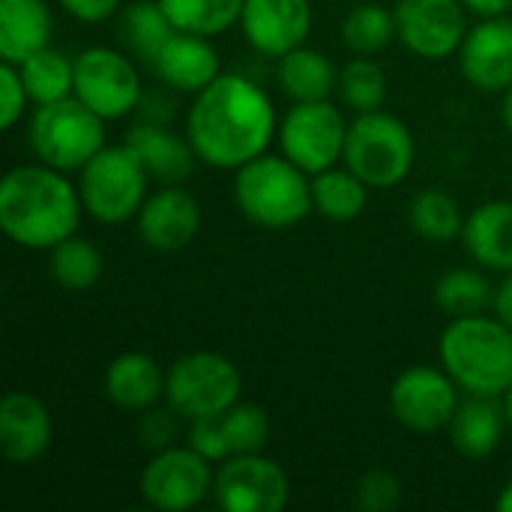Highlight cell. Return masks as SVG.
<instances>
[{"label": "cell", "instance_id": "cell-1", "mask_svg": "<svg viewBox=\"0 0 512 512\" xmlns=\"http://www.w3.org/2000/svg\"><path fill=\"white\" fill-rule=\"evenodd\" d=\"M279 132L273 99L255 81L222 72L213 84L195 93L186 114V138L201 162L237 171L267 153Z\"/></svg>", "mask_w": 512, "mask_h": 512}, {"label": "cell", "instance_id": "cell-2", "mask_svg": "<svg viewBox=\"0 0 512 512\" xmlns=\"http://www.w3.org/2000/svg\"><path fill=\"white\" fill-rule=\"evenodd\" d=\"M78 183L42 162L15 165L0 183V228L24 249H54L81 222Z\"/></svg>", "mask_w": 512, "mask_h": 512}, {"label": "cell", "instance_id": "cell-3", "mask_svg": "<svg viewBox=\"0 0 512 512\" xmlns=\"http://www.w3.org/2000/svg\"><path fill=\"white\" fill-rule=\"evenodd\" d=\"M438 357L468 396L501 399L512 387V327L498 315L453 318L441 333Z\"/></svg>", "mask_w": 512, "mask_h": 512}, {"label": "cell", "instance_id": "cell-4", "mask_svg": "<svg viewBox=\"0 0 512 512\" xmlns=\"http://www.w3.org/2000/svg\"><path fill=\"white\" fill-rule=\"evenodd\" d=\"M237 210L258 228H294L312 213V177L285 153H261L234 171Z\"/></svg>", "mask_w": 512, "mask_h": 512}, {"label": "cell", "instance_id": "cell-5", "mask_svg": "<svg viewBox=\"0 0 512 512\" xmlns=\"http://www.w3.org/2000/svg\"><path fill=\"white\" fill-rule=\"evenodd\" d=\"M342 162L369 189H396L408 180L417 162V144L405 120L378 108L357 114L348 123Z\"/></svg>", "mask_w": 512, "mask_h": 512}, {"label": "cell", "instance_id": "cell-6", "mask_svg": "<svg viewBox=\"0 0 512 512\" xmlns=\"http://www.w3.org/2000/svg\"><path fill=\"white\" fill-rule=\"evenodd\" d=\"M27 141L36 162L63 174L81 171L105 147V120L72 93L66 99L36 105Z\"/></svg>", "mask_w": 512, "mask_h": 512}, {"label": "cell", "instance_id": "cell-7", "mask_svg": "<svg viewBox=\"0 0 512 512\" xmlns=\"http://www.w3.org/2000/svg\"><path fill=\"white\" fill-rule=\"evenodd\" d=\"M147 180L150 174L126 144H105L78 171V195L84 213L102 225H120L135 219L141 204L147 201Z\"/></svg>", "mask_w": 512, "mask_h": 512}, {"label": "cell", "instance_id": "cell-8", "mask_svg": "<svg viewBox=\"0 0 512 512\" xmlns=\"http://www.w3.org/2000/svg\"><path fill=\"white\" fill-rule=\"evenodd\" d=\"M243 375L234 360L216 351H192L171 363L165 378V399L177 417L201 420L225 414L240 402Z\"/></svg>", "mask_w": 512, "mask_h": 512}, {"label": "cell", "instance_id": "cell-9", "mask_svg": "<svg viewBox=\"0 0 512 512\" xmlns=\"http://www.w3.org/2000/svg\"><path fill=\"white\" fill-rule=\"evenodd\" d=\"M279 147L309 177L333 168L345 156L348 120L330 99L294 102L279 120Z\"/></svg>", "mask_w": 512, "mask_h": 512}, {"label": "cell", "instance_id": "cell-10", "mask_svg": "<svg viewBox=\"0 0 512 512\" xmlns=\"http://www.w3.org/2000/svg\"><path fill=\"white\" fill-rule=\"evenodd\" d=\"M90 111L102 120H120L132 114L141 99V75L135 63L108 45L84 48L75 57V90H72Z\"/></svg>", "mask_w": 512, "mask_h": 512}, {"label": "cell", "instance_id": "cell-11", "mask_svg": "<svg viewBox=\"0 0 512 512\" xmlns=\"http://www.w3.org/2000/svg\"><path fill=\"white\" fill-rule=\"evenodd\" d=\"M216 471L201 453L186 447H165L150 456L141 471L138 489L153 510L183 512L198 507L207 495H213Z\"/></svg>", "mask_w": 512, "mask_h": 512}, {"label": "cell", "instance_id": "cell-12", "mask_svg": "<svg viewBox=\"0 0 512 512\" xmlns=\"http://www.w3.org/2000/svg\"><path fill=\"white\" fill-rule=\"evenodd\" d=\"M213 498L225 512H279L291 501V480L276 459L243 453L219 462Z\"/></svg>", "mask_w": 512, "mask_h": 512}, {"label": "cell", "instance_id": "cell-13", "mask_svg": "<svg viewBox=\"0 0 512 512\" xmlns=\"http://www.w3.org/2000/svg\"><path fill=\"white\" fill-rule=\"evenodd\" d=\"M459 405V384L444 366H408L390 387V411L396 423L420 435L447 429Z\"/></svg>", "mask_w": 512, "mask_h": 512}, {"label": "cell", "instance_id": "cell-14", "mask_svg": "<svg viewBox=\"0 0 512 512\" xmlns=\"http://www.w3.org/2000/svg\"><path fill=\"white\" fill-rule=\"evenodd\" d=\"M399 42L426 60L453 57L468 33L462 0H399L393 6Z\"/></svg>", "mask_w": 512, "mask_h": 512}, {"label": "cell", "instance_id": "cell-15", "mask_svg": "<svg viewBox=\"0 0 512 512\" xmlns=\"http://www.w3.org/2000/svg\"><path fill=\"white\" fill-rule=\"evenodd\" d=\"M141 240L162 255L186 249L201 231V204L198 198L183 189V183H165L159 192L147 195L138 216Z\"/></svg>", "mask_w": 512, "mask_h": 512}, {"label": "cell", "instance_id": "cell-16", "mask_svg": "<svg viewBox=\"0 0 512 512\" xmlns=\"http://www.w3.org/2000/svg\"><path fill=\"white\" fill-rule=\"evenodd\" d=\"M240 30L258 54L279 60L306 42L312 30V6L309 0H246Z\"/></svg>", "mask_w": 512, "mask_h": 512}, {"label": "cell", "instance_id": "cell-17", "mask_svg": "<svg viewBox=\"0 0 512 512\" xmlns=\"http://www.w3.org/2000/svg\"><path fill=\"white\" fill-rule=\"evenodd\" d=\"M462 75L486 93H504L512 87V18H480L468 27L459 48Z\"/></svg>", "mask_w": 512, "mask_h": 512}, {"label": "cell", "instance_id": "cell-18", "mask_svg": "<svg viewBox=\"0 0 512 512\" xmlns=\"http://www.w3.org/2000/svg\"><path fill=\"white\" fill-rule=\"evenodd\" d=\"M54 438V420L48 405L24 390H12L0 402V450L12 465H30L42 459Z\"/></svg>", "mask_w": 512, "mask_h": 512}, {"label": "cell", "instance_id": "cell-19", "mask_svg": "<svg viewBox=\"0 0 512 512\" xmlns=\"http://www.w3.org/2000/svg\"><path fill=\"white\" fill-rule=\"evenodd\" d=\"M150 66L162 84H168L177 93H192V96L222 75L219 51L213 48L210 36L183 33V30H174V36L165 42V48L156 54Z\"/></svg>", "mask_w": 512, "mask_h": 512}, {"label": "cell", "instance_id": "cell-20", "mask_svg": "<svg viewBox=\"0 0 512 512\" xmlns=\"http://www.w3.org/2000/svg\"><path fill=\"white\" fill-rule=\"evenodd\" d=\"M168 372L144 351H126L105 369V396L114 408L141 414L165 396Z\"/></svg>", "mask_w": 512, "mask_h": 512}, {"label": "cell", "instance_id": "cell-21", "mask_svg": "<svg viewBox=\"0 0 512 512\" xmlns=\"http://www.w3.org/2000/svg\"><path fill=\"white\" fill-rule=\"evenodd\" d=\"M123 144L138 156L150 180L159 183H183L198 159L189 138H180L162 123H150V120L132 126Z\"/></svg>", "mask_w": 512, "mask_h": 512}, {"label": "cell", "instance_id": "cell-22", "mask_svg": "<svg viewBox=\"0 0 512 512\" xmlns=\"http://www.w3.org/2000/svg\"><path fill=\"white\" fill-rule=\"evenodd\" d=\"M462 243L477 267L512 273V201H486L471 210Z\"/></svg>", "mask_w": 512, "mask_h": 512}, {"label": "cell", "instance_id": "cell-23", "mask_svg": "<svg viewBox=\"0 0 512 512\" xmlns=\"http://www.w3.org/2000/svg\"><path fill=\"white\" fill-rule=\"evenodd\" d=\"M51 9L45 0H0V60L24 63L51 42Z\"/></svg>", "mask_w": 512, "mask_h": 512}, {"label": "cell", "instance_id": "cell-24", "mask_svg": "<svg viewBox=\"0 0 512 512\" xmlns=\"http://www.w3.org/2000/svg\"><path fill=\"white\" fill-rule=\"evenodd\" d=\"M507 414L492 396H471L450 420V441L465 459H489L504 438Z\"/></svg>", "mask_w": 512, "mask_h": 512}, {"label": "cell", "instance_id": "cell-25", "mask_svg": "<svg viewBox=\"0 0 512 512\" xmlns=\"http://www.w3.org/2000/svg\"><path fill=\"white\" fill-rule=\"evenodd\" d=\"M276 81L282 93L291 96L294 102H312V99H330L339 75L324 51L300 45L279 57Z\"/></svg>", "mask_w": 512, "mask_h": 512}, {"label": "cell", "instance_id": "cell-26", "mask_svg": "<svg viewBox=\"0 0 512 512\" xmlns=\"http://www.w3.org/2000/svg\"><path fill=\"white\" fill-rule=\"evenodd\" d=\"M369 186L351 168H327L312 177V204L333 222H351L366 210Z\"/></svg>", "mask_w": 512, "mask_h": 512}, {"label": "cell", "instance_id": "cell-27", "mask_svg": "<svg viewBox=\"0 0 512 512\" xmlns=\"http://www.w3.org/2000/svg\"><path fill=\"white\" fill-rule=\"evenodd\" d=\"M483 267H453L435 282V303L450 318L483 315L495 306V288Z\"/></svg>", "mask_w": 512, "mask_h": 512}, {"label": "cell", "instance_id": "cell-28", "mask_svg": "<svg viewBox=\"0 0 512 512\" xmlns=\"http://www.w3.org/2000/svg\"><path fill=\"white\" fill-rule=\"evenodd\" d=\"M21 81L27 87V96L33 105H48L57 99L72 96L75 90V60H69L57 48H42L30 54L24 63H18Z\"/></svg>", "mask_w": 512, "mask_h": 512}, {"label": "cell", "instance_id": "cell-29", "mask_svg": "<svg viewBox=\"0 0 512 512\" xmlns=\"http://www.w3.org/2000/svg\"><path fill=\"white\" fill-rule=\"evenodd\" d=\"M465 213L459 201L444 189H423L408 204V222L414 234L429 243H450L465 231Z\"/></svg>", "mask_w": 512, "mask_h": 512}, {"label": "cell", "instance_id": "cell-30", "mask_svg": "<svg viewBox=\"0 0 512 512\" xmlns=\"http://www.w3.org/2000/svg\"><path fill=\"white\" fill-rule=\"evenodd\" d=\"M243 3L246 0H159L177 30L210 39L240 24Z\"/></svg>", "mask_w": 512, "mask_h": 512}, {"label": "cell", "instance_id": "cell-31", "mask_svg": "<svg viewBox=\"0 0 512 512\" xmlns=\"http://www.w3.org/2000/svg\"><path fill=\"white\" fill-rule=\"evenodd\" d=\"M393 39H399L396 12L375 0H360L342 21V42L354 54L372 57V54L384 51Z\"/></svg>", "mask_w": 512, "mask_h": 512}, {"label": "cell", "instance_id": "cell-32", "mask_svg": "<svg viewBox=\"0 0 512 512\" xmlns=\"http://www.w3.org/2000/svg\"><path fill=\"white\" fill-rule=\"evenodd\" d=\"M102 252L87 237H66L51 249V279L66 291H87L102 276Z\"/></svg>", "mask_w": 512, "mask_h": 512}, {"label": "cell", "instance_id": "cell-33", "mask_svg": "<svg viewBox=\"0 0 512 512\" xmlns=\"http://www.w3.org/2000/svg\"><path fill=\"white\" fill-rule=\"evenodd\" d=\"M174 24L165 15V9L159 6V0H138L123 12V39L129 45V51L144 60L153 63L156 54L165 48V42L174 36Z\"/></svg>", "mask_w": 512, "mask_h": 512}, {"label": "cell", "instance_id": "cell-34", "mask_svg": "<svg viewBox=\"0 0 512 512\" xmlns=\"http://www.w3.org/2000/svg\"><path fill=\"white\" fill-rule=\"evenodd\" d=\"M336 90L351 111H357V114L378 111L387 99V75L372 57L357 54L351 63L342 66Z\"/></svg>", "mask_w": 512, "mask_h": 512}, {"label": "cell", "instance_id": "cell-35", "mask_svg": "<svg viewBox=\"0 0 512 512\" xmlns=\"http://www.w3.org/2000/svg\"><path fill=\"white\" fill-rule=\"evenodd\" d=\"M219 429L228 447V459L243 453H264L270 441V417L261 405L252 402H237L219 414Z\"/></svg>", "mask_w": 512, "mask_h": 512}, {"label": "cell", "instance_id": "cell-36", "mask_svg": "<svg viewBox=\"0 0 512 512\" xmlns=\"http://www.w3.org/2000/svg\"><path fill=\"white\" fill-rule=\"evenodd\" d=\"M402 504V483L384 468L366 471L354 486V507L363 512H393Z\"/></svg>", "mask_w": 512, "mask_h": 512}, {"label": "cell", "instance_id": "cell-37", "mask_svg": "<svg viewBox=\"0 0 512 512\" xmlns=\"http://www.w3.org/2000/svg\"><path fill=\"white\" fill-rule=\"evenodd\" d=\"M27 102H30V96H27L18 66L0 63V129L3 132H9L24 117Z\"/></svg>", "mask_w": 512, "mask_h": 512}, {"label": "cell", "instance_id": "cell-38", "mask_svg": "<svg viewBox=\"0 0 512 512\" xmlns=\"http://www.w3.org/2000/svg\"><path fill=\"white\" fill-rule=\"evenodd\" d=\"M186 444L201 453L207 462H225L228 459V447L219 429V414L216 417H201V420H189V432H186Z\"/></svg>", "mask_w": 512, "mask_h": 512}, {"label": "cell", "instance_id": "cell-39", "mask_svg": "<svg viewBox=\"0 0 512 512\" xmlns=\"http://www.w3.org/2000/svg\"><path fill=\"white\" fill-rule=\"evenodd\" d=\"M174 417L177 411L168 408V411H141V423H138V438L144 447L150 450H165L174 444V435H177V426H174Z\"/></svg>", "mask_w": 512, "mask_h": 512}, {"label": "cell", "instance_id": "cell-40", "mask_svg": "<svg viewBox=\"0 0 512 512\" xmlns=\"http://www.w3.org/2000/svg\"><path fill=\"white\" fill-rule=\"evenodd\" d=\"M57 3L81 24H102L120 9V0H57Z\"/></svg>", "mask_w": 512, "mask_h": 512}, {"label": "cell", "instance_id": "cell-41", "mask_svg": "<svg viewBox=\"0 0 512 512\" xmlns=\"http://www.w3.org/2000/svg\"><path fill=\"white\" fill-rule=\"evenodd\" d=\"M462 3L477 18H498V15H507L512 9V0H462Z\"/></svg>", "mask_w": 512, "mask_h": 512}, {"label": "cell", "instance_id": "cell-42", "mask_svg": "<svg viewBox=\"0 0 512 512\" xmlns=\"http://www.w3.org/2000/svg\"><path fill=\"white\" fill-rule=\"evenodd\" d=\"M492 309L507 327H512V273H507L504 282L495 288V306Z\"/></svg>", "mask_w": 512, "mask_h": 512}, {"label": "cell", "instance_id": "cell-43", "mask_svg": "<svg viewBox=\"0 0 512 512\" xmlns=\"http://www.w3.org/2000/svg\"><path fill=\"white\" fill-rule=\"evenodd\" d=\"M501 120H504V126L510 129L512 135V87L504 90V102H501Z\"/></svg>", "mask_w": 512, "mask_h": 512}, {"label": "cell", "instance_id": "cell-44", "mask_svg": "<svg viewBox=\"0 0 512 512\" xmlns=\"http://www.w3.org/2000/svg\"><path fill=\"white\" fill-rule=\"evenodd\" d=\"M495 507L501 512H512V480L501 489V495H498V501H495Z\"/></svg>", "mask_w": 512, "mask_h": 512}, {"label": "cell", "instance_id": "cell-45", "mask_svg": "<svg viewBox=\"0 0 512 512\" xmlns=\"http://www.w3.org/2000/svg\"><path fill=\"white\" fill-rule=\"evenodd\" d=\"M504 414H507V426L512 429V387L504 393Z\"/></svg>", "mask_w": 512, "mask_h": 512}]
</instances>
